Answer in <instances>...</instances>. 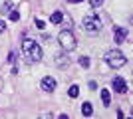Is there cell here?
<instances>
[{
    "instance_id": "1",
    "label": "cell",
    "mask_w": 133,
    "mask_h": 119,
    "mask_svg": "<svg viewBox=\"0 0 133 119\" xmlns=\"http://www.w3.org/2000/svg\"><path fill=\"white\" fill-rule=\"evenodd\" d=\"M22 52L30 62H40L42 60V48L38 46V42H34L30 38H26L22 42Z\"/></svg>"
},
{
    "instance_id": "2",
    "label": "cell",
    "mask_w": 133,
    "mask_h": 119,
    "mask_svg": "<svg viewBox=\"0 0 133 119\" xmlns=\"http://www.w3.org/2000/svg\"><path fill=\"white\" fill-rule=\"evenodd\" d=\"M125 54L123 52H119L115 48V50H109L105 54V64L109 66V68H121V66H125Z\"/></svg>"
},
{
    "instance_id": "3",
    "label": "cell",
    "mask_w": 133,
    "mask_h": 119,
    "mask_svg": "<svg viewBox=\"0 0 133 119\" xmlns=\"http://www.w3.org/2000/svg\"><path fill=\"white\" fill-rule=\"evenodd\" d=\"M83 30L88 32V34H97L101 30V18L97 14H89V16L83 18Z\"/></svg>"
},
{
    "instance_id": "4",
    "label": "cell",
    "mask_w": 133,
    "mask_h": 119,
    "mask_svg": "<svg viewBox=\"0 0 133 119\" xmlns=\"http://www.w3.org/2000/svg\"><path fill=\"white\" fill-rule=\"evenodd\" d=\"M58 42L62 44V48L68 52L76 50V36L72 34V30H62L60 36H58Z\"/></svg>"
},
{
    "instance_id": "5",
    "label": "cell",
    "mask_w": 133,
    "mask_h": 119,
    "mask_svg": "<svg viewBox=\"0 0 133 119\" xmlns=\"http://www.w3.org/2000/svg\"><path fill=\"white\" fill-rule=\"evenodd\" d=\"M111 85H113V89H115L117 93H125V91H127V83H125L123 78H115Z\"/></svg>"
},
{
    "instance_id": "6",
    "label": "cell",
    "mask_w": 133,
    "mask_h": 119,
    "mask_svg": "<svg viewBox=\"0 0 133 119\" xmlns=\"http://www.w3.org/2000/svg\"><path fill=\"white\" fill-rule=\"evenodd\" d=\"M42 89L44 91H54L56 89V79L52 78V75H46V78L42 79Z\"/></svg>"
},
{
    "instance_id": "7",
    "label": "cell",
    "mask_w": 133,
    "mask_h": 119,
    "mask_svg": "<svg viewBox=\"0 0 133 119\" xmlns=\"http://www.w3.org/2000/svg\"><path fill=\"white\" fill-rule=\"evenodd\" d=\"M113 38H115V44H123V40L127 38V28H115Z\"/></svg>"
},
{
    "instance_id": "8",
    "label": "cell",
    "mask_w": 133,
    "mask_h": 119,
    "mask_svg": "<svg viewBox=\"0 0 133 119\" xmlns=\"http://www.w3.org/2000/svg\"><path fill=\"white\" fill-rule=\"evenodd\" d=\"M94 113V107H91V103L89 101H85V103H82V115H85V117H89V115Z\"/></svg>"
},
{
    "instance_id": "9",
    "label": "cell",
    "mask_w": 133,
    "mask_h": 119,
    "mask_svg": "<svg viewBox=\"0 0 133 119\" xmlns=\"http://www.w3.org/2000/svg\"><path fill=\"white\" fill-rule=\"evenodd\" d=\"M101 101H103L105 107L111 103V95H109V91H107V89H101Z\"/></svg>"
},
{
    "instance_id": "10",
    "label": "cell",
    "mask_w": 133,
    "mask_h": 119,
    "mask_svg": "<svg viewBox=\"0 0 133 119\" xmlns=\"http://www.w3.org/2000/svg\"><path fill=\"white\" fill-rule=\"evenodd\" d=\"M62 20H64V16H62V12H54V14L50 16V22H52V24H60Z\"/></svg>"
},
{
    "instance_id": "11",
    "label": "cell",
    "mask_w": 133,
    "mask_h": 119,
    "mask_svg": "<svg viewBox=\"0 0 133 119\" xmlns=\"http://www.w3.org/2000/svg\"><path fill=\"white\" fill-rule=\"evenodd\" d=\"M68 93H70V97H78V95H79V87H78V85H72Z\"/></svg>"
},
{
    "instance_id": "12",
    "label": "cell",
    "mask_w": 133,
    "mask_h": 119,
    "mask_svg": "<svg viewBox=\"0 0 133 119\" xmlns=\"http://www.w3.org/2000/svg\"><path fill=\"white\" fill-rule=\"evenodd\" d=\"M79 66H82V68H89V58L82 56V58H79Z\"/></svg>"
},
{
    "instance_id": "13",
    "label": "cell",
    "mask_w": 133,
    "mask_h": 119,
    "mask_svg": "<svg viewBox=\"0 0 133 119\" xmlns=\"http://www.w3.org/2000/svg\"><path fill=\"white\" fill-rule=\"evenodd\" d=\"M10 20L12 22H18V20H20V14H18L16 10H10Z\"/></svg>"
},
{
    "instance_id": "14",
    "label": "cell",
    "mask_w": 133,
    "mask_h": 119,
    "mask_svg": "<svg viewBox=\"0 0 133 119\" xmlns=\"http://www.w3.org/2000/svg\"><path fill=\"white\" fill-rule=\"evenodd\" d=\"M10 10H12V4H10V2H6V4L2 6V14H6V12H10Z\"/></svg>"
},
{
    "instance_id": "15",
    "label": "cell",
    "mask_w": 133,
    "mask_h": 119,
    "mask_svg": "<svg viewBox=\"0 0 133 119\" xmlns=\"http://www.w3.org/2000/svg\"><path fill=\"white\" fill-rule=\"evenodd\" d=\"M89 4L94 6V8H97V6H101V4H103V0H89Z\"/></svg>"
},
{
    "instance_id": "16",
    "label": "cell",
    "mask_w": 133,
    "mask_h": 119,
    "mask_svg": "<svg viewBox=\"0 0 133 119\" xmlns=\"http://www.w3.org/2000/svg\"><path fill=\"white\" fill-rule=\"evenodd\" d=\"M72 26H74L72 18H70V20H66V22H64V28H66V30H72Z\"/></svg>"
},
{
    "instance_id": "17",
    "label": "cell",
    "mask_w": 133,
    "mask_h": 119,
    "mask_svg": "<svg viewBox=\"0 0 133 119\" xmlns=\"http://www.w3.org/2000/svg\"><path fill=\"white\" fill-rule=\"evenodd\" d=\"M44 26H46V24H44V20H38V18H36V28H40V30H42Z\"/></svg>"
},
{
    "instance_id": "18",
    "label": "cell",
    "mask_w": 133,
    "mask_h": 119,
    "mask_svg": "<svg viewBox=\"0 0 133 119\" xmlns=\"http://www.w3.org/2000/svg\"><path fill=\"white\" fill-rule=\"evenodd\" d=\"M8 62H10V64L16 62V54H14V52H10V56H8Z\"/></svg>"
},
{
    "instance_id": "19",
    "label": "cell",
    "mask_w": 133,
    "mask_h": 119,
    "mask_svg": "<svg viewBox=\"0 0 133 119\" xmlns=\"http://www.w3.org/2000/svg\"><path fill=\"white\" fill-rule=\"evenodd\" d=\"M4 30H6V24L2 22V20H0V34H2V32H4Z\"/></svg>"
},
{
    "instance_id": "20",
    "label": "cell",
    "mask_w": 133,
    "mask_h": 119,
    "mask_svg": "<svg viewBox=\"0 0 133 119\" xmlns=\"http://www.w3.org/2000/svg\"><path fill=\"white\" fill-rule=\"evenodd\" d=\"M68 2H82V0H68Z\"/></svg>"
}]
</instances>
